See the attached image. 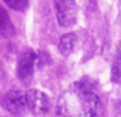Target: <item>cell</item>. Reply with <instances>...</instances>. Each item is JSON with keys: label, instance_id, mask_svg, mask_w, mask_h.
<instances>
[{"label": "cell", "instance_id": "cell-7", "mask_svg": "<svg viewBox=\"0 0 121 117\" xmlns=\"http://www.w3.org/2000/svg\"><path fill=\"white\" fill-rule=\"evenodd\" d=\"M72 90L81 99L88 93L94 92V83L89 79H83L72 84Z\"/></svg>", "mask_w": 121, "mask_h": 117}, {"label": "cell", "instance_id": "cell-5", "mask_svg": "<svg viewBox=\"0 0 121 117\" xmlns=\"http://www.w3.org/2000/svg\"><path fill=\"white\" fill-rule=\"evenodd\" d=\"M36 61V54L32 50H27L21 53L18 60L17 73L20 80L23 82L31 81L34 72V64Z\"/></svg>", "mask_w": 121, "mask_h": 117}, {"label": "cell", "instance_id": "cell-1", "mask_svg": "<svg viewBox=\"0 0 121 117\" xmlns=\"http://www.w3.org/2000/svg\"><path fill=\"white\" fill-rule=\"evenodd\" d=\"M57 11V20L63 27L73 26L77 21V4L74 1L60 0L55 2Z\"/></svg>", "mask_w": 121, "mask_h": 117}, {"label": "cell", "instance_id": "cell-9", "mask_svg": "<svg viewBox=\"0 0 121 117\" xmlns=\"http://www.w3.org/2000/svg\"><path fill=\"white\" fill-rule=\"evenodd\" d=\"M112 81L114 83H121V47L118 49V52L116 53L115 60L113 62L112 67Z\"/></svg>", "mask_w": 121, "mask_h": 117}, {"label": "cell", "instance_id": "cell-8", "mask_svg": "<svg viewBox=\"0 0 121 117\" xmlns=\"http://www.w3.org/2000/svg\"><path fill=\"white\" fill-rule=\"evenodd\" d=\"M14 28L12 22L10 21L9 15L2 8H0V34H3L5 36L13 35Z\"/></svg>", "mask_w": 121, "mask_h": 117}, {"label": "cell", "instance_id": "cell-6", "mask_svg": "<svg viewBox=\"0 0 121 117\" xmlns=\"http://www.w3.org/2000/svg\"><path fill=\"white\" fill-rule=\"evenodd\" d=\"M78 37L75 34L73 33H67L60 37V44H59V49L60 52L65 57H68L73 52L77 45Z\"/></svg>", "mask_w": 121, "mask_h": 117}, {"label": "cell", "instance_id": "cell-3", "mask_svg": "<svg viewBox=\"0 0 121 117\" xmlns=\"http://www.w3.org/2000/svg\"><path fill=\"white\" fill-rule=\"evenodd\" d=\"M81 117H103V104L95 92H90L81 98Z\"/></svg>", "mask_w": 121, "mask_h": 117}, {"label": "cell", "instance_id": "cell-4", "mask_svg": "<svg viewBox=\"0 0 121 117\" xmlns=\"http://www.w3.org/2000/svg\"><path fill=\"white\" fill-rule=\"evenodd\" d=\"M4 107L11 114L15 116L22 115L27 109L26 94L20 90H11L5 95Z\"/></svg>", "mask_w": 121, "mask_h": 117}, {"label": "cell", "instance_id": "cell-10", "mask_svg": "<svg viewBox=\"0 0 121 117\" xmlns=\"http://www.w3.org/2000/svg\"><path fill=\"white\" fill-rule=\"evenodd\" d=\"M5 3L9 6H11L13 10H17V11H23L26 9V6L28 5V2L23 1V0H12V1L6 0Z\"/></svg>", "mask_w": 121, "mask_h": 117}, {"label": "cell", "instance_id": "cell-2", "mask_svg": "<svg viewBox=\"0 0 121 117\" xmlns=\"http://www.w3.org/2000/svg\"><path fill=\"white\" fill-rule=\"evenodd\" d=\"M27 107L37 115H44L48 112L50 103L49 99L43 92L37 90H29L26 93Z\"/></svg>", "mask_w": 121, "mask_h": 117}]
</instances>
